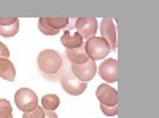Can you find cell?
I'll use <instances>...</instances> for the list:
<instances>
[{
	"label": "cell",
	"instance_id": "19",
	"mask_svg": "<svg viewBox=\"0 0 159 118\" xmlns=\"http://www.w3.org/2000/svg\"><path fill=\"white\" fill-rule=\"evenodd\" d=\"M16 21H19L15 16H0V26H7V24H15Z\"/></svg>",
	"mask_w": 159,
	"mask_h": 118
},
{
	"label": "cell",
	"instance_id": "12",
	"mask_svg": "<svg viewBox=\"0 0 159 118\" xmlns=\"http://www.w3.org/2000/svg\"><path fill=\"white\" fill-rule=\"evenodd\" d=\"M65 56L70 61V64H84L89 61V56L86 53V45L83 43L81 46H78L75 50H67L65 51Z\"/></svg>",
	"mask_w": 159,
	"mask_h": 118
},
{
	"label": "cell",
	"instance_id": "4",
	"mask_svg": "<svg viewBox=\"0 0 159 118\" xmlns=\"http://www.w3.org/2000/svg\"><path fill=\"white\" fill-rule=\"evenodd\" d=\"M86 45V53L89 56V59L92 61H97V59H105L108 54H110V46L108 43L103 40L102 37H94L91 40L84 42Z\"/></svg>",
	"mask_w": 159,
	"mask_h": 118
},
{
	"label": "cell",
	"instance_id": "7",
	"mask_svg": "<svg viewBox=\"0 0 159 118\" xmlns=\"http://www.w3.org/2000/svg\"><path fill=\"white\" fill-rule=\"evenodd\" d=\"M61 86L64 88L65 93H69L70 96H80V94L84 93L88 83L80 82L78 78H75V77L72 75V72L69 70L67 75H64V77L61 78Z\"/></svg>",
	"mask_w": 159,
	"mask_h": 118
},
{
	"label": "cell",
	"instance_id": "3",
	"mask_svg": "<svg viewBox=\"0 0 159 118\" xmlns=\"http://www.w3.org/2000/svg\"><path fill=\"white\" fill-rule=\"evenodd\" d=\"M15 104L19 110H22L24 113L25 112H32L34 109L38 107V97L37 94L34 93L32 89L29 88H21L16 91L15 94Z\"/></svg>",
	"mask_w": 159,
	"mask_h": 118
},
{
	"label": "cell",
	"instance_id": "11",
	"mask_svg": "<svg viewBox=\"0 0 159 118\" xmlns=\"http://www.w3.org/2000/svg\"><path fill=\"white\" fill-rule=\"evenodd\" d=\"M73 22H75V21H73ZM73 22H69L70 29L65 31L64 35L61 37V43H62L65 48H67V50H75V48L81 46V45L84 43V40H83L81 37H80V34L73 29Z\"/></svg>",
	"mask_w": 159,
	"mask_h": 118
},
{
	"label": "cell",
	"instance_id": "9",
	"mask_svg": "<svg viewBox=\"0 0 159 118\" xmlns=\"http://www.w3.org/2000/svg\"><path fill=\"white\" fill-rule=\"evenodd\" d=\"M100 34L102 38L108 43L110 50H116V26H115V19L111 16L103 18L102 24H100Z\"/></svg>",
	"mask_w": 159,
	"mask_h": 118
},
{
	"label": "cell",
	"instance_id": "17",
	"mask_svg": "<svg viewBox=\"0 0 159 118\" xmlns=\"http://www.w3.org/2000/svg\"><path fill=\"white\" fill-rule=\"evenodd\" d=\"M45 116V109L43 107H37L32 112H25L22 118H43Z\"/></svg>",
	"mask_w": 159,
	"mask_h": 118
},
{
	"label": "cell",
	"instance_id": "22",
	"mask_svg": "<svg viewBox=\"0 0 159 118\" xmlns=\"http://www.w3.org/2000/svg\"><path fill=\"white\" fill-rule=\"evenodd\" d=\"M11 118H13V116H11Z\"/></svg>",
	"mask_w": 159,
	"mask_h": 118
},
{
	"label": "cell",
	"instance_id": "16",
	"mask_svg": "<svg viewBox=\"0 0 159 118\" xmlns=\"http://www.w3.org/2000/svg\"><path fill=\"white\" fill-rule=\"evenodd\" d=\"M13 116V107L10 101L0 99V118H11Z\"/></svg>",
	"mask_w": 159,
	"mask_h": 118
},
{
	"label": "cell",
	"instance_id": "6",
	"mask_svg": "<svg viewBox=\"0 0 159 118\" xmlns=\"http://www.w3.org/2000/svg\"><path fill=\"white\" fill-rule=\"evenodd\" d=\"M70 72L75 78H78L80 82L88 83L89 80L94 78V75L97 73V65L96 61L89 59L84 64H70Z\"/></svg>",
	"mask_w": 159,
	"mask_h": 118
},
{
	"label": "cell",
	"instance_id": "2",
	"mask_svg": "<svg viewBox=\"0 0 159 118\" xmlns=\"http://www.w3.org/2000/svg\"><path fill=\"white\" fill-rule=\"evenodd\" d=\"M69 18L65 16H49L38 19V29L45 35H56L61 29H65L69 26Z\"/></svg>",
	"mask_w": 159,
	"mask_h": 118
},
{
	"label": "cell",
	"instance_id": "10",
	"mask_svg": "<svg viewBox=\"0 0 159 118\" xmlns=\"http://www.w3.org/2000/svg\"><path fill=\"white\" fill-rule=\"evenodd\" d=\"M96 96L100 101L102 106H111V107H115L116 104H118V93H116V89L111 88L107 83H103V85H100L97 88Z\"/></svg>",
	"mask_w": 159,
	"mask_h": 118
},
{
	"label": "cell",
	"instance_id": "8",
	"mask_svg": "<svg viewBox=\"0 0 159 118\" xmlns=\"http://www.w3.org/2000/svg\"><path fill=\"white\" fill-rule=\"evenodd\" d=\"M97 72L99 75L102 77V80L103 82H108V83H115L118 82V61L116 59H105L102 64H100V67H97Z\"/></svg>",
	"mask_w": 159,
	"mask_h": 118
},
{
	"label": "cell",
	"instance_id": "21",
	"mask_svg": "<svg viewBox=\"0 0 159 118\" xmlns=\"http://www.w3.org/2000/svg\"><path fill=\"white\" fill-rule=\"evenodd\" d=\"M43 118H57V115L54 113V110H45V116Z\"/></svg>",
	"mask_w": 159,
	"mask_h": 118
},
{
	"label": "cell",
	"instance_id": "15",
	"mask_svg": "<svg viewBox=\"0 0 159 118\" xmlns=\"http://www.w3.org/2000/svg\"><path fill=\"white\" fill-rule=\"evenodd\" d=\"M18 31H19V21H16L15 24L0 26V35L2 37H13L18 34Z\"/></svg>",
	"mask_w": 159,
	"mask_h": 118
},
{
	"label": "cell",
	"instance_id": "20",
	"mask_svg": "<svg viewBox=\"0 0 159 118\" xmlns=\"http://www.w3.org/2000/svg\"><path fill=\"white\" fill-rule=\"evenodd\" d=\"M8 56H10V50L7 48L5 43L0 42V59H8Z\"/></svg>",
	"mask_w": 159,
	"mask_h": 118
},
{
	"label": "cell",
	"instance_id": "5",
	"mask_svg": "<svg viewBox=\"0 0 159 118\" xmlns=\"http://www.w3.org/2000/svg\"><path fill=\"white\" fill-rule=\"evenodd\" d=\"M97 27H99V22L96 18H78L73 22V29L80 34V37L83 40H91L94 38L97 34Z\"/></svg>",
	"mask_w": 159,
	"mask_h": 118
},
{
	"label": "cell",
	"instance_id": "13",
	"mask_svg": "<svg viewBox=\"0 0 159 118\" xmlns=\"http://www.w3.org/2000/svg\"><path fill=\"white\" fill-rule=\"evenodd\" d=\"M15 77H16L15 64L10 59H0V78H3L7 82H13Z\"/></svg>",
	"mask_w": 159,
	"mask_h": 118
},
{
	"label": "cell",
	"instance_id": "1",
	"mask_svg": "<svg viewBox=\"0 0 159 118\" xmlns=\"http://www.w3.org/2000/svg\"><path fill=\"white\" fill-rule=\"evenodd\" d=\"M38 69L45 78L54 77L62 69V56L54 50H43L37 59Z\"/></svg>",
	"mask_w": 159,
	"mask_h": 118
},
{
	"label": "cell",
	"instance_id": "14",
	"mask_svg": "<svg viewBox=\"0 0 159 118\" xmlns=\"http://www.w3.org/2000/svg\"><path fill=\"white\" fill-rule=\"evenodd\" d=\"M61 104V99L56 94H45L42 97V107L45 110H56Z\"/></svg>",
	"mask_w": 159,
	"mask_h": 118
},
{
	"label": "cell",
	"instance_id": "18",
	"mask_svg": "<svg viewBox=\"0 0 159 118\" xmlns=\"http://www.w3.org/2000/svg\"><path fill=\"white\" fill-rule=\"evenodd\" d=\"M100 110H102L103 115H107V116H116V115H118L116 106L111 107V106H102V104H100Z\"/></svg>",
	"mask_w": 159,
	"mask_h": 118
}]
</instances>
